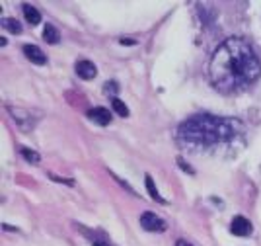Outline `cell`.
I'll list each match as a JSON object with an SVG mask.
<instances>
[{"mask_svg": "<svg viewBox=\"0 0 261 246\" xmlns=\"http://www.w3.org/2000/svg\"><path fill=\"white\" fill-rule=\"evenodd\" d=\"M261 74V63L248 41L230 37L212 53L209 65L211 82L222 92L240 90L253 84Z\"/></svg>", "mask_w": 261, "mask_h": 246, "instance_id": "cell-1", "label": "cell"}, {"mask_svg": "<svg viewBox=\"0 0 261 246\" xmlns=\"http://www.w3.org/2000/svg\"><path fill=\"white\" fill-rule=\"evenodd\" d=\"M234 137V127L222 117L214 115H195L179 127V139L189 147H211L216 143L230 141Z\"/></svg>", "mask_w": 261, "mask_h": 246, "instance_id": "cell-2", "label": "cell"}, {"mask_svg": "<svg viewBox=\"0 0 261 246\" xmlns=\"http://www.w3.org/2000/svg\"><path fill=\"white\" fill-rule=\"evenodd\" d=\"M140 227L144 231H148V233H162V231H166V223L162 221L156 213H152V211H144L140 215Z\"/></svg>", "mask_w": 261, "mask_h": 246, "instance_id": "cell-3", "label": "cell"}, {"mask_svg": "<svg viewBox=\"0 0 261 246\" xmlns=\"http://www.w3.org/2000/svg\"><path fill=\"white\" fill-rule=\"evenodd\" d=\"M253 231V227H251V223L246 219V217H242V215H238L232 219L230 223V233L236 234V236H249Z\"/></svg>", "mask_w": 261, "mask_h": 246, "instance_id": "cell-4", "label": "cell"}, {"mask_svg": "<svg viewBox=\"0 0 261 246\" xmlns=\"http://www.w3.org/2000/svg\"><path fill=\"white\" fill-rule=\"evenodd\" d=\"M76 74L82 80H92L98 74V69H96V65L92 61H78L76 63Z\"/></svg>", "mask_w": 261, "mask_h": 246, "instance_id": "cell-5", "label": "cell"}, {"mask_svg": "<svg viewBox=\"0 0 261 246\" xmlns=\"http://www.w3.org/2000/svg\"><path fill=\"white\" fill-rule=\"evenodd\" d=\"M88 117L98 125H109L111 123V111L107 108H94V110L88 111Z\"/></svg>", "mask_w": 261, "mask_h": 246, "instance_id": "cell-6", "label": "cell"}, {"mask_svg": "<svg viewBox=\"0 0 261 246\" xmlns=\"http://www.w3.org/2000/svg\"><path fill=\"white\" fill-rule=\"evenodd\" d=\"M24 55L33 63V65H47V57L38 45H24Z\"/></svg>", "mask_w": 261, "mask_h": 246, "instance_id": "cell-7", "label": "cell"}, {"mask_svg": "<svg viewBox=\"0 0 261 246\" xmlns=\"http://www.w3.org/2000/svg\"><path fill=\"white\" fill-rule=\"evenodd\" d=\"M24 16H25V20L29 22V25L41 24V14H39V10L38 8H33V6H29V4H25L24 6Z\"/></svg>", "mask_w": 261, "mask_h": 246, "instance_id": "cell-8", "label": "cell"}, {"mask_svg": "<svg viewBox=\"0 0 261 246\" xmlns=\"http://www.w3.org/2000/svg\"><path fill=\"white\" fill-rule=\"evenodd\" d=\"M43 39H45L49 45H55V43H59L61 36H59V32H57V27H55V25L45 24V29H43Z\"/></svg>", "mask_w": 261, "mask_h": 246, "instance_id": "cell-9", "label": "cell"}, {"mask_svg": "<svg viewBox=\"0 0 261 246\" xmlns=\"http://www.w3.org/2000/svg\"><path fill=\"white\" fill-rule=\"evenodd\" d=\"M144 180H146V190H148V194L152 196V199H156L158 203H162V205H164V203H166V199H162V196L158 194V190H156V184H154L152 176H148V174H146V178H144Z\"/></svg>", "mask_w": 261, "mask_h": 246, "instance_id": "cell-10", "label": "cell"}, {"mask_svg": "<svg viewBox=\"0 0 261 246\" xmlns=\"http://www.w3.org/2000/svg\"><path fill=\"white\" fill-rule=\"evenodd\" d=\"M2 24H4V27H6L8 32H12V34H22V25H20V22H18V20L4 18V20H2Z\"/></svg>", "mask_w": 261, "mask_h": 246, "instance_id": "cell-11", "label": "cell"}, {"mask_svg": "<svg viewBox=\"0 0 261 246\" xmlns=\"http://www.w3.org/2000/svg\"><path fill=\"white\" fill-rule=\"evenodd\" d=\"M111 106H113V110H115V113H117V115H121V117H127V115H129V108H127V106H125L119 98H113Z\"/></svg>", "mask_w": 261, "mask_h": 246, "instance_id": "cell-12", "label": "cell"}, {"mask_svg": "<svg viewBox=\"0 0 261 246\" xmlns=\"http://www.w3.org/2000/svg\"><path fill=\"white\" fill-rule=\"evenodd\" d=\"M20 150H22V157H24L27 162H33V164H38L39 160H41V157H39V155L35 152V150H33V148L22 147Z\"/></svg>", "mask_w": 261, "mask_h": 246, "instance_id": "cell-13", "label": "cell"}, {"mask_svg": "<svg viewBox=\"0 0 261 246\" xmlns=\"http://www.w3.org/2000/svg\"><path fill=\"white\" fill-rule=\"evenodd\" d=\"M105 90H103V92H105V94H109V96H113V94H117V90H119V88H117V82H105Z\"/></svg>", "mask_w": 261, "mask_h": 246, "instance_id": "cell-14", "label": "cell"}, {"mask_svg": "<svg viewBox=\"0 0 261 246\" xmlns=\"http://www.w3.org/2000/svg\"><path fill=\"white\" fill-rule=\"evenodd\" d=\"M51 180L59 182V184H66V186H74V180H68V178H57L55 174H51Z\"/></svg>", "mask_w": 261, "mask_h": 246, "instance_id": "cell-15", "label": "cell"}, {"mask_svg": "<svg viewBox=\"0 0 261 246\" xmlns=\"http://www.w3.org/2000/svg\"><path fill=\"white\" fill-rule=\"evenodd\" d=\"M121 43H125V45H135V43H137V41H135V39H127V37H121Z\"/></svg>", "mask_w": 261, "mask_h": 246, "instance_id": "cell-16", "label": "cell"}, {"mask_svg": "<svg viewBox=\"0 0 261 246\" xmlns=\"http://www.w3.org/2000/svg\"><path fill=\"white\" fill-rule=\"evenodd\" d=\"M175 246H193V244H189L187 240H177V242H175Z\"/></svg>", "mask_w": 261, "mask_h": 246, "instance_id": "cell-17", "label": "cell"}, {"mask_svg": "<svg viewBox=\"0 0 261 246\" xmlns=\"http://www.w3.org/2000/svg\"><path fill=\"white\" fill-rule=\"evenodd\" d=\"M94 246H109V244H105V242H94Z\"/></svg>", "mask_w": 261, "mask_h": 246, "instance_id": "cell-18", "label": "cell"}]
</instances>
